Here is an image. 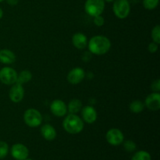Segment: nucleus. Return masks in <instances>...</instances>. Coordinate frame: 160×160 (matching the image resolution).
I'll return each instance as SVG.
<instances>
[{
	"instance_id": "f257e3e1",
	"label": "nucleus",
	"mask_w": 160,
	"mask_h": 160,
	"mask_svg": "<svg viewBox=\"0 0 160 160\" xmlns=\"http://www.w3.org/2000/svg\"><path fill=\"white\" fill-rule=\"evenodd\" d=\"M88 48L91 54L102 56L110 50L111 42L106 36L95 35L88 41Z\"/></svg>"
},
{
	"instance_id": "f03ea898",
	"label": "nucleus",
	"mask_w": 160,
	"mask_h": 160,
	"mask_svg": "<svg viewBox=\"0 0 160 160\" xmlns=\"http://www.w3.org/2000/svg\"><path fill=\"white\" fill-rule=\"evenodd\" d=\"M84 122L77 114L69 113L65 116L62 121V128L70 134H77L81 133L84 130Z\"/></svg>"
},
{
	"instance_id": "7ed1b4c3",
	"label": "nucleus",
	"mask_w": 160,
	"mask_h": 160,
	"mask_svg": "<svg viewBox=\"0 0 160 160\" xmlns=\"http://www.w3.org/2000/svg\"><path fill=\"white\" fill-rule=\"evenodd\" d=\"M112 11L116 17L120 20L126 19L131 12L129 0H114Z\"/></svg>"
},
{
	"instance_id": "20e7f679",
	"label": "nucleus",
	"mask_w": 160,
	"mask_h": 160,
	"mask_svg": "<svg viewBox=\"0 0 160 160\" xmlns=\"http://www.w3.org/2000/svg\"><path fill=\"white\" fill-rule=\"evenodd\" d=\"M23 120L27 126L30 128H38L42 123V115L38 109L31 108L23 113Z\"/></svg>"
},
{
	"instance_id": "39448f33",
	"label": "nucleus",
	"mask_w": 160,
	"mask_h": 160,
	"mask_svg": "<svg viewBox=\"0 0 160 160\" xmlns=\"http://www.w3.org/2000/svg\"><path fill=\"white\" fill-rule=\"evenodd\" d=\"M104 9V0H86L84 3V10L86 13L92 17L102 15Z\"/></svg>"
},
{
	"instance_id": "423d86ee",
	"label": "nucleus",
	"mask_w": 160,
	"mask_h": 160,
	"mask_svg": "<svg viewBox=\"0 0 160 160\" xmlns=\"http://www.w3.org/2000/svg\"><path fill=\"white\" fill-rule=\"evenodd\" d=\"M18 73L9 67H2L0 70V81L6 85H12L17 81Z\"/></svg>"
},
{
	"instance_id": "0eeeda50",
	"label": "nucleus",
	"mask_w": 160,
	"mask_h": 160,
	"mask_svg": "<svg viewBox=\"0 0 160 160\" xmlns=\"http://www.w3.org/2000/svg\"><path fill=\"white\" fill-rule=\"evenodd\" d=\"M106 138L109 145L117 146L123 144L124 141V135L118 128H111L106 133Z\"/></svg>"
},
{
	"instance_id": "6e6552de",
	"label": "nucleus",
	"mask_w": 160,
	"mask_h": 160,
	"mask_svg": "<svg viewBox=\"0 0 160 160\" xmlns=\"http://www.w3.org/2000/svg\"><path fill=\"white\" fill-rule=\"evenodd\" d=\"M51 112L56 117H64L67 114V105L61 99H55L50 104Z\"/></svg>"
},
{
	"instance_id": "1a4fd4ad",
	"label": "nucleus",
	"mask_w": 160,
	"mask_h": 160,
	"mask_svg": "<svg viewBox=\"0 0 160 160\" xmlns=\"http://www.w3.org/2000/svg\"><path fill=\"white\" fill-rule=\"evenodd\" d=\"M23 97H24V88L23 87V84L15 83L11 85L9 92V98L12 102H20L23 99Z\"/></svg>"
},
{
	"instance_id": "9d476101",
	"label": "nucleus",
	"mask_w": 160,
	"mask_h": 160,
	"mask_svg": "<svg viewBox=\"0 0 160 160\" xmlns=\"http://www.w3.org/2000/svg\"><path fill=\"white\" fill-rule=\"evenodd\" d=\"M86 76L85 71L81 67H75L72 69L67 74V81L73 85L80 84L84 81Z\"/></svg>"
},
{
	"instance_id": "9b49d317",
	"label": "nucleus",
	"mask_w": 160,
	"mask_h": 160,
	"mask_svg": "<svg viewBox=\"0 0 160 160\" xmlns=\"http://www.w3.org/2000/svg\"><path fill=\"white\" fill-rule=\"evenodd\" d=\"M81 119L86 123L92 124L97 120V111L92 106H86L81 109Z\"/></svg>"
},
{
	"instance_id": "f8f14e48",
	"label": "nucleus",
	"mask_w": 160,
	"mask_h": 160,
	"mask_svg": "<svg viewBox=\"0 0 160 160\" xmlns=\"http://www.w3.org/2000/svg\"><path fill=\"white\" fill-rule=\"evenodd\" d=\"M11 155L17 160L26 159L29 156V150L23 144L17 143L12 145L11 148Z\"/></svg>"
},
{
	"instance_id": "ddd939ff",
	"label": "nucleus",
	"mask_w": 160,
	"mask_h": 160,
	"mask_svg": "<svg viewBox=\"0 0 160 160\" xmlns=\"http://www.w3.org/2000/svg\"><path fill=\"white\" fill-rule=\"evenodd\" d=\"M145 106L149 110L158 111L160 109V94L159 92H152L146 97Z\"/></svg>"
},
{
	"instance_id": "4468645a",
	"label": "nucleus",
	"mask_w": 160,
	"mask_h": 160,
	"mask_svg": "<svg viewBox=\"0 0 160 160\" xmlns=\"http://www.w3.org/2000/svg\"><path fill=\"white\" fill-rule=\"evenodd\" d=\"M87 37L84 34L81 32H78L74 34L72 37V44L76 48L79 50L84 49L88 46Z\"/></svg>"
},
{
	"instance_id": "2eb2a0df",
	"label": "nucleus",
	"mask_w": 160,
	"mask_h": 160,
	"mask_svg": "<svg viewBox=\"0 0 160 160\" xmlns=\"http://www.w3.org/2000/svg\"><path fill=\"white\" fill-rule=\"evenodd\" d=\"M41 134L45 140L51 142L56 138L57 133L54 127L49 123H45L41 128Z\"/></svg>"
},
{
	"instance_id": "dca6fc26",
	"label": "nucleus",
	"mask_w": 160,
	"mask_h": 160,
	"mask_svg": "<svg viewBox=\"0 0 160 160\" xmlns=\"http://www.w3.org/2000/svg\"><path fill=\"white\" fill-rule=\"evenodd\" d=\"M16 61V55L11 50L3 48L0 50V62L6 65L12 64Z\"/></svg>"
},
{
	"instance_id": "f3484780",
	"label": "nucleus",
	"mask_w": 160,
	"mask_h": 160,
	"mask_svg": "<svg viewBox=\"0 0 160 160\" xmlns=\"http://www.w3.org/2000/svg\"><path fill=\"white\" fill-rule=\"evenodd\" d=\"M83 107V104L81 100L78 98H73L67 105V111L69 113L77 114L81 112Z\"/></svg>"
},
{
	"instance_id": "a211bd4d",
	"label": "nucleus",
	"mask_w": 160,
	"mask_h": 160,
	"mask_svg": "<svg viewBox=\"0 0 160 160\" xmlns=\"http://www.w3.org/2000/svg\"><path fill=\"white\" fill-rule=\"evenodd\" d=\"M31 79H32V73H31V72L28 70H25L18 73L17 83H19L20 84H26V83L31 81Z\"/></svg>"
},
{
	"instance_id": "6ab92c4d",
	"label": "nucleus",
	"mask_w": 160,
	"mask_h": 160,
	"mask_svg": "<svg viewBox=\"0 0 160 160\" xmlns=\"http://www.w3.org/2000/svg\"><path fill=\"white\" fill-rule=\"evenodd\" d=\"M145 104L140 100H134L130 104L129 109L133 113H140L145 109Z\"/></svg>"
},
{
	"instance_id": "aec40b11",
	"label": "nucleus",
	"mask_w": 160,
	"mask_h": 160,
	"mask_svg": "<svg viewBox=\"0 0 160 160\" xmlns=\"http://www.w3.org/2000/svg\"><path fill=\"white\" fill-rule=\"evenodd\" d=\"M131 160H152V159L148 152L138 151L133 156Z\"/></svg>"
},
{
	"instance_id": "412c9836",
	"label": "nucleus",
	"mask_w": 160,
	"mask_h": 160,
	"mask_svg": "<svg viewBox=\"0 0 160 160\" xmlns=\"http://www.w3.org/2000/svg\"><path fill=\"white\" fill-rule=\"evenodd\" d=\"M159 0H143V6L148 10H153L159 5Z\"/></svg>"
},
{
	"instance_id": "4be33fe9",
	"label": "nucleus",
	"mask_w": 160,
	"mask_h": 160,
	"mask_svg": "<svg viewBox=\"0 0 160 160\" xmlns=\"http://www.w3.org/2000/svg\"><path fill=\"white\" fill-rule=\"evenodd\" d=\"M152 39V42H156V43L159 44L160 43V26L159 25H156L152 30L151 33Z\"/></svg>"
},
{
	"instance_id": "5701e85b",
	"label": "nucleus",
	"mask_w": 160,
	"mask_h": 160,
	"mask_svg": "<svg viewBox=\"0 0 160 160\" xmlns=\"http://www.w3.org/2000/svg\"><path fill=\"white\" fill-rule=\"evenodd\" d=\"M9 153V145L6 142H0V159H2L6 157Z\"/></svg>"
},
{
	"instance_id": "b1692460",
	"label": "nucleus",
	"mask_w": 160,
	"mask_h": 160,
	"mask_svg": "<svg viewBox=\"0 0 160 160\" xmlns=\"http://www.w3.org/2000/svg\"><path fill=\"white\" fill-rule=\"evenodd\" d=\"M123 148H124V149L126 150L127 152H134V150L136 149V144L135 142H134V141L132 140H127V141H123Z\"/></svg>"
},
{
	"instance_id": "393cba45",
	"label": "nucleus",
	"mask_w": 160,
	"mask_h": 160,
	"mask_svg": "<svg viewBox=\"0 0 160 160\" xmlns=\"http://www.w3.org/2000/svg\"><path fill=\"white\" fill-rule=\"evenodd\" d=\"M93 22L95 23V26L97 27H102L104 25L105 23V19L102 17V15L96 16V17H93Z\"/></svg>"
},
{
	"instance_id": "a878e982",
	"label": "nucleus",
	"mask_w": 160,
	"mask_h": 160,
	"mask_svg": "<svg viewBox=\"0 0 160 160\" xmlns=\"http://www.w3.org/2000/svg\"><path fill=\"white\" fill-rule=\"evenodd\" d=\"M151 89L153 92H159L160 91V80L156 79L151 84Z\"/></svg>"
},
{
	"instance_id": "bb28decb",
	"label": "nucleus",
	"mask_w": 160,
	"mask_h": 160,
	"mask_svg": "<svg viewBox=\"0 0 160 160\" xmlns=\"http://www.w3.org/2000/svg\"><path fill=\"white\" fill-rule=\"evenodd\" d=\"M158 48H159V44L156 43V42H152L151 43L148 44V50L149 51V52L151 53H156L158 51Z\"/></svg>"
},
{
	"instance_id": "cd10ccee",
	"label": "nucleus",
	"mask_w": 160,
	"mask_h": 160,
	"mask_svg": "<svg viewBox=\"0 0 160 160\" xmlns=\"http://www.w3.org/2000/svg\"><path fill=\"white\" fill-rule=\"evenodd\" d=\"M6 2H7L9 6H13L18 4L19 0H6Z\"/></svg>"
},
{
	"instance_id": "c85d7f7f",
	"label": "nucleus",
	"mask_w": 160,
	"mask_h": 160,
	"mask_svg": "<svg viewBox=\"0 0 160 160\" xmlns=\"http://www.w3.org/2000/svg\"><path fill=\"white\" fill-rule=\"evenodd\" d=\"M2 17H3V11L2 9V8H0V20L2 18Z\"/></svg>"
},
{
	"instance_id": "c756f323",
	"label": "nucleus",
	"mask_w": 160,
	"mask_h": 160,
	"mask_svg": "<svg viewBox=\"0 0 160 160\" xmlns=\"http://www.w3.org/2000/svg\"><path fill=\"white\" fill-rule=\"evenodd\" d=\"M105 2H113L114 0H104Z\"/></svg>"
},
{
	"instance_id": "7c9ffc66",
	"label": "nucleus",
	"mask_w": 160,
	"mask_h": 160,
	"mask_svg": "<svg viewBox=\"0 0 160 160\" xmlns=\"http://www.w3.org/2000/svg\"><path fill=\"white\" fill-rule=\"evenodd\" d=\"M23 160H32V159H28V158H27L26 159H23Z\"/></svg>"
},
{
	"instance_id": "2f4dec72",
	"label": "nucleus",
	"mask_w": 160,
	"mask_h": 160,
	"mask_svg": "<svg viewBox=\"0 0 160 160\" xmlns=\"http://www.w3.org/2000/svg\"><path fill=\"white\" fill-rule=\"evenodd\" d=\"M4 1V0H0V2H3Z\"/></svg>"
}]
</instances>
